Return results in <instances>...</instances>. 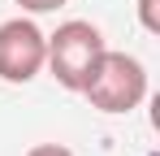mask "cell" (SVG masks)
Segmentation results:
<instances>
[{
  "instance_id": "1",
  "label": "cell",
  "mask_w": 160,
  "mask_h": 156,
  "mask_svg": "<svg viewBox=\"0 0 160 156\" xmlns=\"http://www.w3.org/2000/svg\"><path fill=\"white\" fill-rule=\"evenodd\" d=\"M78 91L91 100V108H100V113H108V117L134 113L138 104L147 100V70H143V61L130 56V52L104 48Z\"/></svg>"
},
{
  "instance_id": "5",
  "label": "cell",
  "mask_w": 160,
  "mask_h": 156,
  "mask_svg": "<svg viewBox=\"0 0 160 156\" xmlns=\"http://www.w3.org/2000/svg\"><path fill=\"white\" fill-rule=\"evenodd\" d=\"M22 13H52V9H61V4H69V0H13Z\"/></svg>"
},
{
  "instance_id": "2",
  "label": "cell",
  "mask_w": 160,
  "mask_h": 156,
  "mask_svg": "<svg viewBox=\"0 0 160 156\" xmlns=\"http://www.w3.org/2000/svg\"><path fill=\"white\" fill-rule=\"evenodd\" d=\"M104 35H100V26L95 22H82V18H69V22H61L48 35V56H43V70H52V78L65 87V91H78L87 74H91V65L100 61V52H104Z\"/></svg>"
},
{
  "instance_id": "4",
  "label": "cell",
  "mask_w": 160,
  "mask_h": 156,
  "mask_svg": "<svg viewBox=\"0 0 160 156\" xmlns=\"http://www.w3.org/2000/svg\"><path fill=\"white\" fill-rule=\"evenodd\" d=\"M138 22L147 35H160V0H138Z\"/></svg>"
},
{
  "instance_id": "3",
  "label": "cell",
  "mask_w": 160,
  "mask_h": 156,
  "mask_svg": "<svg viewBox=\"0 0 160 156\" xmlns=\"http://www.w3.org/2000/svg\"><path fill=\"white\" fill-rule=\"evenodd\" d=\"M43 56H48V35L30 18H9L0 22V78L22 87L30 78L43 74Z\"/></svg>"
},
{
  "instance_id": "6",
  "label": "cell",
  "mask_w": 160,
  "mask_h": 156,
  "mask_svg": "<svg viewBox=\"0 0 160 156\" xmlns=\"http://www.w3.org/2000/svg\"><path fill=\"white\" fill-rule=\"evenodd\" d=\"M26 156H74V152H69L65 143H35Z\"/></svg>"
}]
</instances>
